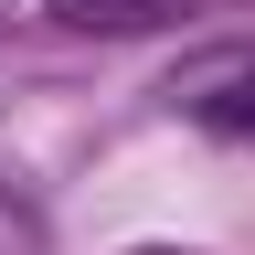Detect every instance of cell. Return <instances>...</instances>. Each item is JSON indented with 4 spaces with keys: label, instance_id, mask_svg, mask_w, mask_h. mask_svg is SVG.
Returning a JSON list of instances; mask_svg holds the SVG:
<instances>
[{
    "label": "cell",
    "instance_id": "obj_1",
    "mask_svg": "<svg viewBox=\"0 0 255 255\" xmlns=\"http://www.w3.org/2000/svg\"><path fill=\"white\" fill-rule=\"evenodd\" d=\"M75 32H149V21H170L181 0H53Z\"/></svg>",
    "mask_w": 255,
    "mask_h": 255
},
{
    "label": "cell",
    "instance_id": "obj_2",
    "mask_svg": "<svg viewBox=\"0 0 255 255\" xmlns=\"http://www.w3.org/2000/svg\"><path fill=\"white\" fill-rule=\"evenodd\" d=\"M202 128H223V138H255V64H245V75H223V85L202 96Z\"/></svg>",
    "mask_w": 255,
    "mask_h": 255
},
{
    "label": "cell",
    "instance_id": "obj_3",
    "mask_svg": "<svg viewBox=\"0 0 255 255\" xmlns=\"http://www.w3.org/2000/svg\"><path fill=\"white\" fill-rule=\"evenodd\" d=\"M128 255H181V245H128Z\"/></svg>",
    "mask_w": 255,
    "mask_h": 255
}]
</instances>
